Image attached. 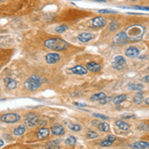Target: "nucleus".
Segmentation results:
<instances>
[{
  "instance_id": "4",
  "label": "nucleus",
  "mask_w": 149,
  "mask_h": 149,
  "mask_svg": "<svg viewBox=\"0 0 149 149\" xmlns=\"http://www.w3.org/2000/svg\"><path fill=\"white\" fill-rule=\"evenodd\" d=\"M20 119V115L18 113H5L1 116V121L5 123H14Z\"/></svg>"
},
{
  "instance_id": "35",
  "label": "nucleus",
  "mask_w": 149,
  "mask_h": 149,
  "mask_svg": "<svg viewBox=\"0 0 149 149\" xmlns=\"http://www.w3.org/2000/svg\"><path fill=\"white\" fill-rule=\"evenodd\" d=\"M133 9H138V10H147L149 11V7H144V6H133Z\"/></svg>"
},
{
  "instance_id": "8",
  "label": "nucleus",
  "mask_w": 149,
  "mask_h": 149,
  "mask_svg": "<svg viewBox=\"0 0 149 149\" xmlns=\"http://www.w3.org/2000/svg\"><path fill=\"white\" fill-rule=\"evenodd\" d=\"M92 24L96 28H101V27H103V26H105L107 21H105V19L103 18V17L98 16V17H94V18L92 20Z\"/></svg>"
},
{
  "instance_id": "32",
  "label": "nucleus",
  "mask_w": 149,
  "mask_h": 149,
  "mask_svg": "<svg viewBox=\"0 0 149 149\" xmlns=\"http://www.w3.org/2000/svg\"><path fill=\"white\" fill-rule=\"evenodd\" d=\"M118 28V24H117V22H111V25H109V30L111 31H114V30H116Z\"/></svg>"
},
{
  "instance_id": "19",
  "label": "nucleus",
  "mask_w": 149,
  "mask_h": 149,
  "mask_svg": "<svg viewBox=\"0 0 149 149\" xmlns=\"http://www.w3.org/2000/svg\"><path fill=\"white\" fill-rule=\"evenodd\" d=\"M129 90H141L143 88V85L138 83H130L127 86Z\"/></svg>"
},
{
  "instance_id": "17",
  "label": "nucleus",
  "mask_w": 149,
  "mask_h": 149,
  "mask_svg": "<svg viewBox=\"0 0 149 149\" xmlns=\"http://www.w3.org/2000/svg\"><path fill=\"white\" fill-rule=\"evenodd\" d=\"M131 147L134 149H145V148L149 147V143L146 141H138V142L133 143Z\"/></svg>"
},
{
  "instance_id": "36",
  "label": "nucleus",
  "mask_w": 149,
  "mask_h": 149,
  "mask_svg": "<svg viewBox=\"0 0 149 149\" xmlns=\"http://www.w3.org/2000/svg\"><path fill=\"white\" fill-rule=\"evenodd\" d=\"M122 117L123 118H133V117H135V115L133 113H124V114H122Z\"/></svg>"
},
{
  "instance_id": "37",
  "label": "nucleus",
  "mask_w": 149,
  "mask_h": 149,
  "mask_svg": "<svg viewBox=\"0 0 149 149\" xmlns=\"http://www.w3.org/2000/svg\"><path fill=\"white\" fill-rule=\"evenodd\" d=\"M115 139H116V137L114 136V135H107V140H109V141H111V142L115 141Z\"/></svg>"
},
{
  "instance_id": "7",
  "label": "nucleus",
  "mask_w": 149,
  "mask_h": 149,
  "mask_svg": "<svg viewBox=\"0 0 149 149\" xmlns=\"http://www.w3.org/2000/svg\"><path fill=\"white\" fill-rule=\"evenodd\" d=\"M127 41H128V38H127L125 31L117 33V35H115L113 38V43H115V44H126Z\"/></svg>"
},
{
  "instance_id": "21",
  "label": "nucleus",
  "mask_w": 149,
  "mask_h": 149,
  "mask_svg": "<svg viewBox=\"0 0 149 149\" xmlns=\"http://www.w3.org/2000/svg\"><path fill=\"white\" fill-rule=\"evenodd\" d=\"M124 100H126V96H125V94H119V96H116L115 98L112 99L113 103L114 105H120V103L123 102Z\"/></svg>"
},
{
  "instance_id": "45",
  "label": "nucleus",
  "mask_w": 149,
  "mask_h": 149,
  "mask_svg": "<svg viewBox=\"0 0 149 149\" xmlns=\"http://www.w3.org/2000/svg\"><path fill=\"white\" fill-rule=\"evenodd\" d=\"M131 1H137V0H131Z\"/></svg>"
},
{
  "instance_id": "18",
  "label": "nucleus",
  "mask_w": 149,
  "mask_h": 149,
  "mask_svg": "<svg viewBox=\"0 0 149 149\" xmlns=\"http://www.w3.org/2000/svg\"><path fill=\"white\" fill-rule=\"evenodd\" d=\"M115 124L120 130L125 131V130H128L129 128V124L127 123V122L123 121V120H117V121H115Z\"/></svg>"
},
{
  "instance_id": "30",
  "label": "nucleus",
  "mask_w": 149,
  "mask_h": 149,
  "mask_svg": "<svg viewBox=\"0 0 149 149\" xmlns=\"http://www.w3.org/2000/svg\"><path fill=\"white\" fill-rule=\"evenodd\" d=\"M98 13H100V14H114L116 12L111 9H100L98 10Z\"/></svg>"
},
{
  "instance_id": "31",
  "label": "nucleus",
  "mask_w": 149,
  "mask_h": 149,
  "mask_svg": "<svg viewBox=\"0 0 149 149\" xmlns=\"http://www.w3.org/2000/svg\"><path fill=\"white\" fill-rule=\"evenodd\" d=\"M112 144L111 141H109V140H103V141H101L100 143H99V145L101 146V147H107V146H111Z\"/></svg>"
},
{
  "instance_id": "33",
  "label": "nucleus",
  "mask_w": 149,
  "mask_h": 149,
  "mask_svg": "<svg viewBox=\"0 0 149 149\" xmlns=\"http://www.w3.org/2000/svg\"><path fill=\"white\" fill-rule=\"evenodd\" d=\"M94 116H96V117L98 118H100V119H105V120L109 119V117H107V115H103V114H100V113H94Z\"/></svg>"
},
{
  "instance_id": "12",
  "label": "nucleus",
  "mask_w": 149,
  "mask_h": 149,
  "mask_svg": "<svg viewBox=\"0 0 149 149\" xmlns=\"http://www.w3.org/2000/svg\"><path fill=\"white\" fill-rule=\"evenodd\" d=\"M125 55H126L127 57H129V58H135V57H137V56L139 55V50H138L136 47L131 46L126 50Z\"/></svg>"
},
{
  "instance_id": "22",
  "label": "nucleus",
  "mask_w": 149,
  "mask_h": 149,
  "mask_svg": "<svg viewBox=\"0 0 149 149\" xmlns=\"http://www.w3.org/2000/svg\"><path fill=\"white\" fill-rule=\"evenodd\" d=\"M98 127L99 130L103 131V132H109L111 127H109V124L107 122H99L98 124Z\"/></svg>"
},
{
  "instance_id": "40",
  "label": "nucleus",
  "mask_w": 149,
  "mask_h": 149,
  "mask_svg": "<svg viewBox=\"0 0 149 149\" xmlns=\"http://www.w3.org/2000/svg\"><path fill=\"white\" fill-rule=\"evenodd\" d=\"M145 103H146V105H149V98H145Z\"/></svg>"
},
{
  "instance_id": "2",
  "label": "nucleus",
  "mask_w": 149,
  "mask_h": 149,
  "mask_svg": "<svg viewBox=\"0 0 149 149\" xmlns=\"http://www.w3.org/2000/svg\"><path fill=\"white\" fill-rule=\"evenodd\" d=\"M44 45L47 48L54 50V51H64L69 47V44L65 40L60 38H53L45 41Z\"/></svg>"
},
{
  "instance_id": "39",
  "label": "nucleus",
  "mask_w": 149,
  "mask_h": 149,
  "mask_svg": "<svg viewBox=\"0 0 149 149\" xmlns=\"http://www.w3.org/2000/svg\"><path fill=\"white\" fill-rule=\"evenodd\" d=\"M76 105H78V107H87V105H85V103H80V102H75Z\"/></svg>"
},
{
  "instance_id": "3",
  "label": "nucleus",
  "mask_w": 149,
  "mask_h": 149,
  "mask_svg": "<svg viewBox=\"0 0 149 149\" xmlns=\"http://www.w3.org/2000/svg\"><path fill=\"white\" fill-rule=\"evenodd\" d=\"M41 86V79L40 77L34 75L31 76L29 79L26 80L25 82V88H27L28 90H31V92H34V90H38Z\"/></svg>"
},
{
  "instance_id": "27",
  "label": "nucleus",
  "mask_w": 149,
  "mask_h": 149,
  "mask_svg": "<svg viewBox=\"0 0 149 149\" xmlns=\"http://www.w3.org/2000/svg\"><path fill=\"white\" fill-rule=\"evenodd\" d=\"M69 128L73 131H81L82 130V126L78 123H71L69 124Z\"/></svg>"
},
{
  "instance_id": "25",
  "label": "nucleus",
  "mask_w": 149,
  "mask_h": 149,
  "mask_svg": "<svg viewBox=\"0 0 149 149\" xmlns=\"http://www.w3.org/2000/svg\"><path fill=\"white\" fill-rule=\"evenodd\" d=\"M105 96H105V92H98V94H94V96L90 98V99H92V100H94V101H99V100H101L102 98H105Z\"/></svg>"
},
{
  "instance_id": "29",
  "label": "nucleus",
  "mask_w": 149,
  "mask_h": 149,
  "mask_svg": "<svg viewBox=\"0 0 149 149\" xmlns=\"http://www.w3.org/2000/svg\"><path fill=\"white\" fill-rule=\"evenodd\" d=\"M67 29H68V26L67 25H61L56 28V31H57L58 33H63V32H65Z\"/></svg>"
},
{
  "instance_id": "38",
  "label": "nucleus",
  "mask_w": 149,
  "mask_h": 149,
  "mask_svg": "<svg viewBox=\"0 0 149 149\" xmlns=\"http://www.w3.org/2000/svg\"><path fill=\"white\" fill-rule=\"evenodd\" d=\"M142 82H144V83H149V76L144 77L143 79H142Z\"/></svg>"
},
{
  "instance_id": "14",
  "label": "nucleus",
  "mask_w": 149,
  "mask_h": 149,
  "mask_svg": "<svg viewBox=\"0 0 149 149\" xmlns=\"http://www.w3.org/2000/svg\"><path fill=\"white\" fill-rule=\"evenodd\" d=\"M92 34L88 33V32H85V33H81L79 36H78V38H79V40L81 41V42L83 43H87L88 41H90L92 39Z\"/></svg>"
},
{
  "instance_id": "11",
  "label": "nucleus",
  "mask_w": 149,
  "mask_h": 149,
  "mask_svg": "<svg viewBox=\"0 0 149 149\" xmlns=\"http://www.w3.org/2000/svg\"><path fill=\"white\" fill-rule=\"evenodd\" d=\"M73 74L75 75H80V76H83V75H87L88 73V69L87 68H84L82 66H75L71 69Z\"/></svg>"
},
{
  "instance_id": "6",
  "label": "nucleus",
  "mask_w": 149,
  "mask_h": 149,
  "mask_svg": "<svg viewBox=\"0 0 149 149\" xmlns=\"http://www.w3.org/2000/svg\"><path fill=\"white\" fill-rule=\"evenodd\" d=\"M39 118L35 113H28L25 116V124L29 127H33L36 124H38Z\"/></svg>"
},
{
  "instance_id": "46",
  "label": "nucleus",
  "mask_w": 149,
  "mask_h": 149,
  "mask_svg": "<svg viewBox=\"0 0 149 149\" xmlns=\"http://www.w3.org/2000/svg\"><path fill=\"white\" fill-rule=\"evenodd\" d=\"M148 71H149V67H148Z\"/></svg>"
},
{
  "instance_id": "23",
  "label": "nucleus",
  "mask_w": 149,
  "mask_h": 149,
  "mask_svg": "<svg viewBox=\"0 0 149 149\" xmlns=\"http://www.w3.org/2000/svg\"><path fill=\"white\" fill-rule=\"evenodd\" d=\"M26 131V128L25 126H18L17 128L14 129V131H13V133H14V135H17V136H20V135H23L25 133Z\"/></svg>"
},
{
  "instance_id": "15",
  "label": "nucleus",
  "mask_w": 149,
  "mask_h": 149,
  "mask_svg": "<svg viewBox=\"0 0 149 149\" xmlns=\"http://www.w3.org/2000/svg\"><path fill=\"white\" fill-rule=\"evenodd\" d=\"M4 83H5V86L8 90H14V88L17 87V83L14 81V80L10 79V78L4 79Z\"/></svg>"
},
{
  "instance_id": "24",
  "label": "nucleus",
  "mask_w": 149,
  "mask_h": 149,
  "mask_svg": "<svg viewBox=\"0 0 149 149\" xmlns=\"http://www.w3.org/2000/svg\"><path fill=\"white\" fill-rule=\"evenodd\" d=\"M142 101H143V94H142V92H138L133 98V102L135 105H140Z\"/></svg>"
},
{
  "instance_id": "42",
  "label": "nucleus",
  "mask_w": 149,
  "mask_h": 149,
  "mask_svg": "<svg viewBox=\"0 0 149 149\" xmlns=\"http://www.w3.org/2000/svg\"><path fill=\"white\" fill-rule=\"evenodd\" d=\"M94 2H105V0H94Z\"/></svg>"
},
{
  "instance_id": "34",
  "label": "nucleus",
  "mask_w": 149,
  "mask_h": 149,
  "mask_svg": "<svg viewBox=\"0 0 149 149\" xmlns=\"http://www.w3.org/2000/svg\"><path fill=\"white\" fill-rule=\"evenodd\" d=\"M111 100V98H109V96H105V98H102L101 100H99L98 102L100 103V105H105V103H107L109 101Z\"/></svg>"
},
{
  "instance_id": "16",
  "label": "nucleus",
  "mask_w": 149,
  "mask_h": 149,
  "mask_svg": "<svg viewBox=\"0 0 149 149\" xmlns=\"http://www.w3.org/2000/svg\"><path fill=\"white\" fill-rule=\"evenodd\" d=\"M49 133H50V130L48 128H46V127H42V128L38 131L37 136H38L39 139H44V138L49 136Z\"/></svg>"
},
{
  "instance_id": "44",
  "label": "nucleus",
  "mask_w": 149,
  "mask_h": 149,
  "mask_svg": "<svg viewBox=\"0 0 149 149\" xmlns=\"http://www.w3.org/2000/svg\"><path fill=\"white\" fill-rule=\"evenodd\" d=\"M71 1H80V0H71Z\"/></svg>"
},
{
  "instance_id": "28",
  "label": "nucleus",
  "mask_w": 149,
  "mask_h": 149,
  "mask_svg": "<svg viewBox=\"0 0 149 149\" xmlns=\"http://www.w3.org/2000/svg\"><path fill=\"white\" fill-rule=\"evenodd\" d=\"M86 135H87L88 138H90V139H92V138H96L98 136V134L96 132H94V130H88L87 131V133H86Z\"/></svg>"
},
{
  "instance_id": "43",
  "label": "nucleus",
  "mask_w": 149,
  "mask_h": 149,
  "mask_svg": "<svg viewBox=\"0 0 149 149\" xmlns=\"http://www.w3.org/2000/svg\"><path fill=\"white\" fill-rule=\"evenodd\" d=\"M45 123H46V122H45V121H42V122H41V123H40V125H44Z\"/></svg>"
},
{
  "instance_id": "20",
  "label": "nucleus",
  "mask_w": 149,
  "mask_h": 149,
  "mask_svg": "<svg viewBox=\"0 0 149 149\" xmlns=\"http://www.w3.org/2000/svg\"><path fill=\"white\" fill-rule=\"evenodd\" d=\"M46 147L48 149H60V141L59 140H53L46 144Z\"/></svg>"
},
{
  "instance_id": "41",
  "label": "nucleus",
  "mask_w": 149,
  "mask_h": 149,
  "mask_svg": "<svg viewBox=\"0 0 149 149\" xmlns=\"http://www.w3.org/2000/svg\"><path fill=\"white\" fill-rule=\"evenodd\" d=\"M3 144H4L3 140H1V139H0V146H3Z\"/></svg>"
},
{
  "instance_id": "10",
  "label": "nucleus",
  "mask_w": 149,
  "mask_h": 149,
  "mask_svg": "<svg viewBox=\"0 0 149 149\" xmlns=\"http://www.w3.org/2000/svg\"><path fill=\"white\" fill-rule=\"evenodd\" d=\"M87 69L88 71H90V72H94V73H96V72H99V71L101 70V66L98 64V63L96 62H88L87 64Z\"/></svg>"
},
{
  "instance_id": "13",
  "label": "nucleus",
  "mask_w": 149,
  "mask_h": 149,
  "mask_svg": "<svg viewBox=\"0 0 149 149\" xmlns=\"http://www.w3.org/2000/svg\"><path fill=\"white\" fill-rule=\"evenodd\" d=\"M51 131L54 135H63L65 133V129L62 125L55 124L51 127Z\"/></svg>"
},
{
  "instance_id": "1",
  "label": "nucleus",
  "mask_w": 149,
  "mask_h": 149,
  "mask_svg": "<svg viewBox=\"0 0 149 149\" xmlns=\"http://www.w3.org/2000/svg\"><path fill=\"white\" fill-rule=\"evenodd\" d=\"M125 32H126L127 38L129 41H139L143 37L145 28L141 25H132L126 28Z\"/></svg>"
},
{
  "instance_id": "5",
  "label": "nucleus",
  "mask_w": 149,
  "mask_h": 149,
  "mask_svg": "<svg viewBox=\"0 0 149 149\" xmlns=\"http://www.w3.org/2000/svg\"><path fill=\"white\" fill-rule=\"evenodd\" d=\"M126 65V60L123 56H116L114 57V60L112 62V68L115 70H121Z\"/></svg>"
},
{
  "instance_id": "26",
  "label": "nucleus",
  "mask_w": 149,
  "mask_h": 149,
  "mask_svg": "<svg viewBox=\"0 0 149 149\" xmlns=\"http://www.w3.org/2000/svg\"><path fill=\"white\" fill-rule=\"evenodd\" d=\"M66 144L67 145H70V146L76 145V144H77V138L75 136H73V135H71V136H69L66 139Z\"/></svg>"
},
{
  "instance_id": "9",
  "label": "nucleus",
  "mask_w": 149,
  "mask_h": 149,
  "mask_svg": "<svg viewBox=\"0 0 149 149\" xmlns=\"http://www.w3.org/2000/svg\"><path fill=\"white\" fill-rule=\"evenodd\" d=\"M61 60V56L57 53H50L46 56V61L48 64H55Z\"/></svg>"
}]
</instances>
